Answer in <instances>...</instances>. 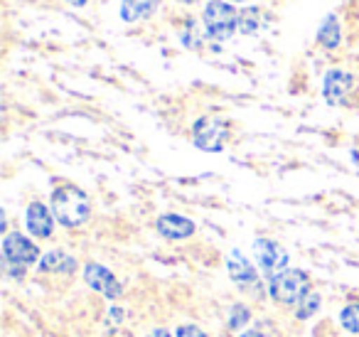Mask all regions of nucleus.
I'll return each instance as SVG.
<instances>
[{"label":"nucleus","mask_w":359,"mask_h":337,"mask_svg":"<svg viewBox=\"0 0 359 337\" xmlns=\"http://www.w3.org/2000/svg\"><path fill=\"white\" fill-rule=\"evenodd\" d=\"M236 25H239V15L229 3H224V0H210L207 3L205 27L212 40H229L236 32Z\"/></svg>","instance_id":"obj_3"},{"label":"nucleus","mask_w":359,"mask_h":337,"mask_svg":"<svg viewBox=\"0 0 359 337\" xmlns=\"http://www.w3.org/2000/svg\"><path fill=\"white\" fill-rule=\"evenodd\" d=\"M254 256H256V261H259L261 271L269 273V278L285 271V266H288V251H285L280 244L271 242V239H256Z\"/></svg>","instance_id":"obj_6"},{"label":"nucleus","mask_w":359,"mask_h":337,"mask_svg":"<svg viewBox=\"0 0 359 337\" xmlns=\"http://www.w3.org/2000/svg\"><path fill=\"white\" fill-rule=\"evenodd\" d=\"M69 6H76V8H81V6H86V0H67Z\"/></svg>","instance_id":"obj_23"},{"label":"nucleus","mask_w":359,"mask_h":337,"mask_svg":"<svg viewBox=\"0 0 359 337\" xmlns=\"http://www.w3.org/2000/svg\"><path fill=\"white\" fill-rule=\"evenodd\" d=\"M52 214H55V219L62 227H81L91 214V202L79 187L65 185V187L52 192Z\"/></svg>","instance_id":"obj_1"},{"label":"nucleus","mask_w":359,"mask_h":337,"mask_svg":"<svg viewBox=\"0 0 359 337\" xmlns=\"http://www.w3.org/2000/svg\"><path fill=\"white\" fill-rule=\"evenodd\" d=\"M339 322L347 332L352 335H359V303H349V305L342 308L339 312Z\"/></svg>","instance_id":"obj_15"},{"label":"nucleus","mask_w":359,"mask_h":337,"mask_svg":"<svg viewBox=\"0 0 359 337\" xmlns=\"http://www.w3.org/2000/svg\"><path fill=\"white\" fill-rule=\"evenodd\" d=\"M175 337H207V332L200 330L197 325H180L175 330Z\"/></svg>","instance_id":"obj_20"},{"label":"nucleus","mask_w":359,"mask_h":337,"mask_svg":"<svg viewBox=\"0 0 359 337\" xmlns=\"http://www.w3.org/2000/svg\"><path fill=\"white\" fill-rule=\"evenodd\" d=\"M182 3H195V0H182Z\"/></svg>","instance_id":"obj_24"},{"label":"nucleus","mask_w":359,"mask_h":337,"mask_svg":"<svg viewBox=\"0 0 359 337\" xmlns=\"http://www.w3.org/2000/svg\"><path fill=\"white\" fill-rule=\"evenodd\" d=\"M226 268H229L231 281L239 283L241 288H254L256 283H259V273H256L254 263L241 251H231L229 261H226Z\"/></svg>","instance_id":"obj_11"},{"label":"nucleus","mask_w":359,"mask_h":337,"mask_svg":"<svg viewBox=\"0 0 359 337\" xmlns=\"http://www.w3.org/2000/svg\"><path fill=\"white\" fill-rule=\"evenodd\" d=\"M234 3H244V0H234Z\"/></svg>","instance_id":"obj_25"},{"label":"nucleus","mask_w":359,"mask_h":337,"mask_svg":"<svg viewBox=\"0 0 359 337\" xmlns=\"http://www.w3.org/2000/svg\"><path fill=\"white\" fill-rule=\"evenodd\" d=\"M239 30L244 32V35H254V32L259 30V11H254V8H246V11H241Z\"/></svg>","instance_id":"obj_18"},{"label":"nucleus","mask_w":359,"mask_h":337,"mask_svg":"<svg viewBox=\"0 0 359 337\" xmlns=\"http://www.w3.org/2000/svg\"><path fill=\"white\" fill-rule=\"evenodd\" d=\"M352 84H354V77L349 74V72H344V70L327 72V77H325V84H323V91H325V99H327V104H342L344 96H347L349 89H352Z\"/></svg>","instance_id":"obj_9"},{"label":"nucleus","mask_w":359,"mask_h":337,"mask_svg":"<svg viewBox=\"0 0 359 337\" xmlns=\"http://www.w3.org/2000/svg\"><path fill=\"white\" fill-rule=\"evenodd\" d=\"M84 281H86V286L99 291L101 296H106L109 300H116V298L121 296L118 278H116L109 268L101 266V263H96V261H89L84 266Z\"/></svg>","instance_id":"obj_7"},{"label":"nucleus","mask_w":359,"mask_h":337,"mask_svg":"<svg viewBox=\"0 0 359 337\" xmlns=\"http://www.w3.org/2000/svg\"><path fill=\"white\" fill-rule=\"evenodd\" d=\"M3 256H6V263H13V266H18V268H25L40 258V249H37L35 242L22 237L20 232H13L3 239Z\"/></svg>","instance_id":"obj_5"},{"label":"nucleus","mask_w":359,"mask_h":337,"mask_svg":"<svg viewBox=\"0 0 359 337\" xmlns=\"http://www.w3.org/2000/svg\"><path fill=\"white\" fill-rule=\"evenodd\" d=\"M320 300H323V298H320L318 293H308V296L298 303V308H295V317H298V320H308L310 315L318 312Z\"/></svg>","instance_id":"obj_16"},{"label":"nucleus","mask_w":359,"mask_h":337,"mask_svg":"<svg viewBox=\"0 0 359 337\" xmlns=\"http://www.w3.org/2000/svg\"><path fill=\"white\" fill-rule=\"evenodd\" d=\"M239 337H266L264 332H259V330H249V332H241Z\"/></svg>","instance_id":"obj_22"},{"label":"nucleus","mask_w":359,"mask_h":337,"mask_svg":"<svg viewBox=\"0 0 359 337\" xmlns=\"http://www.w3.org/2000/svg\"><path fill=\"white\" fill-rule=\"evenodd\" d=\"M25 224H27V232L35 239H47L55 232V214L42 202H32L30 207H27Z\"/></svg>","instance_id":"obj_8"},{"label":"nucleus","mask_w":359,"mask_h":337,"mask_svg":"<svg viewBox=\"0 0 359 337\" xmlns=\"http://www.w3.org/2000/svg\"><path fill=\"white\" fill-rule=\"evenodd\" d=\"M155 229H158V234H163L165 239H187L195 234V222L187 217H182V214H163V217H158V222H155Z\"/></svg>","instance_id":"obj_10"},{"label":"nucleus","mask_w":359,"mask_h":337,"mask_svg":"<svg viewBox=\"0 0 359 337\" xmlns=\"http://www.w3.org/2000/svg\"><path fill=\"white\" fill-rule=\"evenodd\" d=\"M251 320V310L246 305H234L231 308V312H229V322H226V327L229 330H241V327L246 325V322Z\"/></svg>","instance_id":"obj_17"},{"label":"nucleus","mask_w":359,"mask_h":337,"mask_svg":"<svg viewBox=\"0 0 359 337\" xmlns=\"http://www.w3.org/2000/svg\"><path fill=\"white\" fill-rule=\"evenodd\" d=\"M160 0H121V18L126 22H135L150 18L158 11Z\"/></svg>","instance_id":"obj_12"},{"label":"nucleus","mask_w":359,"mask_h":337,"mask_svg":"<svg viewBox=\"0 0 359 337\" xmlns=\"http://www.w3.org/2000/svg\"><path fill=\"white\" fill-rule=\"evenodd\" d=\"M180 40H182V45L190 47V50H197V47L202 45V37L197 35V22L195 20H187L185 30L180 32Z\"/></svg>","instance_id":"obj_19"},{"label":"nucleus","mask_w":359,"mask_h":337,"mask_svg":"<svg viewBox=\"0 0 359 337\" xmlns=\"http://www.w3.org/2000/svg\"><path fill=\"white\" fill-rule=\"evenodd\" d=\"M148 337H172V335H170V332L168 330H165V327H155V330L153 332H150V335Z\"/></svg>","instance_id":"obj_21"},{"label":"nucleus","mask_w":359,"mask_h":337,"mask_svg":"<svg viewBox=\"0 0 359 337\" xmlns=\"http://www.w3.org/2000/svg\"><path fill=\"white\" fill-rule=\"evenodd\" d=\"M310 293V278L300 268H285L269 278V296L283 305H298Z\"/></svg>","instance_id":"obj_2"},{"label":"nucleus","mask_w":359,"mask_h":337,"mask_svg":"<svg viewBox=\"0 0 359 337\" xmlns=\"http://www.w3.org/2000/svg\"><path fill=\"white\" fill-rule=\"evenodd\" d=\"M192 136H195V145L200 150L219 153L229 138V124L224 119H217V116H205L195 124Z\"/></svg>","instance_id":"obj_4"},{"label":"nucleus","mask_w":359,"mask_h":337,"mask_svg":"<svg viewBox=\"0 0 359 337\" xmlns=\"http://www.w3.org/2000/svg\"><path fill=\"white\" fill-rule=\"evenodd\" d=\"M37 268H40L42 273H72L76 268V261H74V256H69V253H65V251H50L40 258Z\"/></svg>","instance_id":"obj_13"},{"label":"nucleus","mask_w":359,"mask_h":337,"mask_svg":"<svg viewBox=\"0 0 359 337\" xmlns=\"http://www.w3.org/2000/svg\"><path fill=\"white\" fill-rule=\"evenodd\" d=\"M318 42L323 47H327V50H334V47L339 45V22H337V18H334V15H327L323 25H320Z\"/></svg>","instance_id":"obj_14"}]
</instances>
